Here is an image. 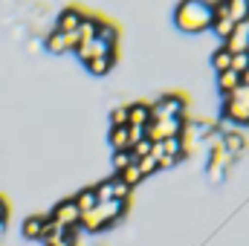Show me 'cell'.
I'll list each match as a JSON object with an SVG mask.
<instances>
[{
	"label": "cell",
	"mask_w": 249,
	"mask_h": 246,
	"mask_svg": "<svg viewBox=\"0 0 249 246\" xmlns=\"http://www.w3.org/2000/svg\"><path fill=\"white\" fill-rule=\"evenodd\" d=\"M212 20H214L212 3H180V6L174 9V23H177L183 32H203V29H212Z\"/></svg>",
	"instance_id": "cell-1"
},
{
	"label": "cell",
	"mask_w": 249,
	"mask_h": 246,
	"mask_svg": "<svg viewBox=\"0 0 249 246\" xmlns=\"http://www.w3.org/2000/svg\"><path fill=\"white\" fill-rule=\"evenodd\" d=\"M81 44V38H78V32H50V38H47V50L53 53V55H64V53H75V47Z\"/></svg>",
	"instance_id": "cell-2"
},
{
	"label": "cell",
	"mask_w": 249,
	"mask_h": 246,
	"mask_svg": "<svg viewBox=\"0 0 249 246\" xmlns=\"http://www.w3.org/2000/svg\"><path fill=\"white\" fill-rule=\"evenodd\" d=\"M127 203H130V200H105V203L96 206V214H99V220L105 223V229L122 220L124 211H127Z\"/></svg>",
	"instance_id": "cell-3"
},
{
	"label": "cell",
	"mask_w": 249,
	"mask_h": 246,
	"mask_svg": "<svg viewBox=\"0 0 249 246\" xmlns=\"http://www.w3.org/2000/svg\"><path fill=\"white\" fill-rule=\"evenodd\" d=\"M55 223H61L64 229H75L78 223H81V211H78V206L72 203V197L70 200H61L55 209H53V214H50Z\"/></svg>",
	"instance_id": "cell-4"
},
{
	"label": "cell",
	"mask_w": 249,
	"mask_h": 246,
	"mask_svg": "<svg viewBox=\"0 0 249 246\" xmlns=\"http://www.w3.org/2000/svg\"><path fill=\"white\" fill-rule=\"evenodd\" d=\"M232 55H238V53H249V29L244 26V23H238L235 26V32H232V38L223 44Z\"/></svg>",
	"instance_id": "cell-5"
},
{
	"label": "cell",
	"mask_w": 249,
	"mask_h": 246,
	"mask_svg": "<svg viewBox=\"0 0 249 246\" xmlns=\"http://www.w3.org/2000/svg\"><path fill=\"white\" fill-rule=\"evenodd\" d=\"M223 119H229L235 124H249V107L232 102V99H223Z\"/></svg>",
	"instance_id": "cell-6"
},
{
	"label": "cell",
	"mask_w": 249,
	"mask_h": 246,
	"mask_svg": "<svg viewBox=\"0 0 249 246\" xmlns=\"http://www.w3.org/2000/svg\"><path fill=\"white\" fill-rule=\"evenodd\" d=\"M72 203L78 206V211H81V214H90V211L99 206V194H96V185H90V188H81V191L72 197Z\"/></svg>",
	"instance_id": "cell-7"
},
{
	"label": "cell",
	"mask_w": 249,
	"mask_h": 246,
	"mask_svg": "<svg viewBox=\"0 0 249 246\" xmlns=\"http://www.w3.org/2000/svg\"><path fill=\"white\" fill-rule=\"evenodd\" d=\"M148 122H151V105H148V102H133V105H127V124L145 127Z\"/></svg>",
	"instance_id": "cell-8"
},
{
	"label": "cell",
	"mask_w": 249,
	"mask_h": 246,
	"mask_svg": "<svg viewBox=\"0 0 249 246\" xmlns=\"http://www.w3.org/2000/svg\"><path fill=\"white\" fill-rule=\"evenodd\" d=\"M81 20H84L81 9H64L61 18H58V32H78Z\"/></svg>",
	"instance_id": "cell-9"
},
{
	"label": "cell",
	"mask_w": 249,
	"mask_h": 246,
	"mask_svg": "<svg viewBox=\"0 0 249 246\" xmlns=\"http://www.w3.org/2000/svg\"><path fill=\"white\" fill-rule=\"evenodd\" d=\"M223 148H226V154L235 159V157H241L244 151H247V139H244V133H238V130H229L226 133V139H223Z\"/></svg>",
	"instance_id": "cell-10"
},
{
	"label": "cell",
	"mask_w": 249,
	"mask_h": 246,
	"mask_svg": "<svg viewBox=\"0 0 249 246\" xmlns=\"http://www.w3.org/2000/svg\"><path fill=\"white\" fill-rule=\"evenodd\" d=\"M44 214H32V217H26L23 220V238H29V241H41L44 238Z\"/></svg>",
	"instance_id": "cell-11"
},
{
	"label": "cell",
	"mask_w": 249,
	"mask_h": 246,
	"mask_svg": "<svg viewBox=\"0 0 249 246\" xmlns=\"http://www.w3.org/2000/svg\"><path fill=\"white\" fill-rule=\"evenodd\" d=\"M99 41H105L107 47H116V41H119V26L113 23V20H105V18H99V35H96Z\"/></svg>",
	"instance_id": "cell-12"
},
{
	"label": "cell",
	"mask_w": 249,
	"mask_h": 246,
	"mask_svg": "<svg viewBox=\"0 0 249 246\" xmlns=\"http://www.w3.org/2000/svg\"><path fill=\"white\" fill-rule=\"evenodd\" d=\"M212 32H214V35L226 44V41L232 38V32H235V23L229 20V15H217V18L212 20Z\"/></svg>",
	"instance_id": "cell-13"
},
{
	"label": "cell",
	"mask_w": 249,
	"mask_h": 246,
	"mask_svg": "<svg viewBox=\"0 0 249 246\" xmlns=\"http://www.w3.org/2000/svg\"><path fill=\"white\" fill-rule=\"evenodd\" d=\"M238 87H241V75H238V72L229 70V72H220V75H217V90H220V96H229V93L238 90Z\"/></svg>",
	"instance_id": "cell-14"
},
{
	"label": "cell",
	"mask_w": 249,
	"mask_h": 246,
	"mask_svg": "<svg viewBox=\"0 0 249 246\" xmlns=\"http://www.w3.org/2000/svg\"><path fill=\"white\" fill-rule=\"evenodd\" d=\"M229 3V20L238 26L249 18V0H226Z\"/></svg>",
	"instance_id": "cell-15"
},
{
	"label": "cell",
	"mask_w": 249,
	"mask_h": 246,
	"mask_svg": "<svg viewBox=\"0 0 249 246\" xmlns=\"http://www.w3.org/2000/svg\"><path fill=\"white\" fill-rule=\"evenodd\" d=\"M116 64V55H102V58H93L90 64H84L90 70V75H107Z\"/></svg>",
	"instance_id": "cell-16"
},
{
	"label": "cell",
	"mask_w": 249,
	"mask_h": 246,
	"mask_svg": "<svg viewBox=\"0 0 249 246\" xmlns=\"http://www.w3.org/2000/svg\"><path fill=\"white\" fill-rule=\"evenodd\" d=\"M96 35H99V18H87V15H84V20H81V26H78L81 44H90Z\"/></svg>",
	"instance_id": "cell-17"
},
{
	"label": "cell",
	"mask_w": 249,
	"mask_h": 246,
	"mask_svg": "<svg viewBox=\"0 0 249 246\" xmlns=\"http://www.w3.org/2000/svg\"><path fill=\"white\" fill-rule=\"evenodd\" d=\"M212 67H214L217 75H220V72H229V70H232V53H229L226 47H220V50L212 55Z\"/></svg>",
	"instance_id": "cell-18"
},
{
	"label": "cell",
	"mask_w": 249,
	"mask_h": 246,
	"mask_svg": "<svg viewBox=\"0 0 249 246\" xmlns=\"http://www.w3.org/2000/svg\"><path fill=\"white\" fill-rule=\"evenodd\" d=\"M110 145H113V151H130L127 127H110Z\"/></svg>",
	"instance_id": "cell-19"
},
{
	"label": "cell",
	"mask_w": 249,
	"mask_h": 246,
	"mask_svg": "<svg viewBox=\"0 0 249 246\" xmlns=\"http://www.w3.org/2000/svg\"><path fill=\"white\" fill-rule=\"evenodd\" d=\"M127 165H133V154H130V151H116V154H113V171L122 174Z\"/></svg>",
	"instance_id": "cell-20"
},
{
	"label": "cell",
	"mask_w": 249,
	"mask_h": 246,
	"mask_svg": "<svg viewBox=\"0 0 249 246\" xmlns=\"http://www.w3.org/2000/svg\"><path fill=\"white\" fill-rule=\"evenodd\" d=\"M116 177H119V180H122L124 185H130V188H133V185L139 183V180H145V177L139 174V168H136V165H127V168H124L122 174H116Z\"/></svg>",
	"instance_id": "cell-21"
},
{
	"label": "cell",
	"mask_w": 249,
	"mask_h": 246,
	"mask_svg": "<svg viewBox=\"0 0 249 246\" xmlns=\"http://www.w3.org/2000/svg\"><path fill=\"white\" fill-rule=\"evenodd\" d=\"M136 168H139L142 177H148V174H157V171H160V162H157L154 157H142V159L136 162Z\"/></svg>",
	"instance_id": "cell-22"
},
{
	"label": "cell",
	"mask_w": 249,
	"mask_h": 246,
	"mask_svg": "<svg viewBox=\"0 0 249 246\" xmlns=\"http://www.w3.org/2000/svg\"><path fill=\"white\" fill-rule=\"evenodd\" d=\"M247 70H249V53H238V55H232V72L244 75Z\"/></svg>",
	"instance_id": "cell-23"
},
{
	"label": "cell",
	"mask_w": 249,
	"mask_h": 246,
	"mask_svg": "<svg viewBox=\"0 0 249 246\" xmlns=\"http://www.w3.org/2000/svg\"><path fill=\"white\" fill-rule=\"evenodd\" d=\"M130 191H133V188H130V185H124L119 177L113 180V200H130Z\"/></svg>",
	"instance_id": "cell-24"
},
{
	"label": "cell",
	"mask_w": 249,
	"mask_h": 246,
	"mask_svg": "<svg viewBox=\"0 0 249 246\" xmlns=\"http://www.w3.org/2000/svg\"><path fill=\"white\" fill-rule=\"evenodd\" d=\"M96 194H99V203L105 200H113V180H105V183L96 185Z\"/></svg>",
	"instance_id": "cell-25"
},
{
	"label": "cell",
	"mask_w": 249,
	"mask_h": 246,
	"mask_svg": "<svg viewBox=\"0 0 249 246\" xmlns=\"http://www.w3.org/2000/svg\"><path fill=\"white\" fill-rule=\"evenodd\" d=\"M110 127H127V107H116L110 113Z\"/></svg>",
	"instance_id": "cell-26"
},
{
	"label": "cell",
	"mask_w": 249,
	"mask_h": 246,
	"mask_svg": "<svg viewBox=\"0 0 249 246\" xmlns=\"http://www.w3.org/2000/svg\"><path fill=\"white\" fill-rule=\"evenodd\" d=\"M6 217H9V203H6V197H0V226L6 223Z\"/></svg>",
	"instance_id": "cell-27"
},
{
	"label": "cell",
	"mask_w": 249,
	"mask_h": 246,
	"mask_svg": "<svg viewBox=\"0 0 249 246\" xmlns=\"http://www.w3.org/2000/svg\"><path fill=\"white\" fill-rule=\"evenodd\" d=\"M241 84H247V87H249V70L244 72V75H241Z\"/></svg>",
	"instance_id": "cell-28"
},
{
	"label": "cell",
	"mask_w": 249,
	"mask_h": 246,
	"mask_svg": "<svg viewBox=\"0 0 249 246\" xmlns=\"http://www.w3.org/2000/svg\"><path fill=\"white\" fill-rule=\"evenodd\" d=\"M244 26H247V29H249V18H247V20H244Z\"/></svg>",
	"instance_id": "cell-29"
}]
</instances>
